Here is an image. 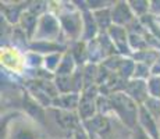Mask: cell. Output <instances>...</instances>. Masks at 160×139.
Masks as SVG:
<instances>
[{"label":"cell","mask_w":160,"mask_h":139,"mask_svg":"<svg viewBox=\"0 0 160 139\" xmlns=\"http://www.w3.org/2000/svg\"><path fill=\"white\" fill-rule=\"evenodd\" d=\"M110 106L128 127H137V116L139 114V109L130 96L124 93H113V96L110 97Z\"/></svg>","instance_id":"1"},{"label":"cell","mask_w":160,"mask_h":139,"mask_svg":"<svg viewBox=\"0 0 160 139\" xmlns=\"http://www.w3.org/2000/svg\"><path fill=\"white\" fill-rule=\"evenodd\" d=\"M6 139H41V129L33 121L20 117L10 124Z\"/></svg>","instance_id":"2"},{"label":"cell","mask_w":160,"mask_h":139,"mask_svg":"<svg viewBox=\"0 0 160 139\" xmlns=\"http://www.w3.org/2000/svg\"><path fill=\"white\" fill-rule=\"evenodd\" d=\"M58 33V24L52 15H43L41 21H39V33L41 38L45 41H52Z\"/></svg>","instance_id":"3"},{"label":"cell","mask_w":160,"mask_h":139,"mask_svg":"<svg viewBox=\"0 0 160 139\" xmlns=\"http://www.w3.org/2000/svg\"><path fill=\"white\" fill-rule=\"evenodd\" d=\"M138 116H139V121H141L139 125L142 127L149 135H152L153 139H158L159 138V128L155 124V117L145 109V106L139 107V114H138Z\"/></svg>","instance_id":"4"},{"label":"cell","mask_w":160,"mask_h":139,"mask_svg":"<svg viewBox=\"0 0 160 139\" xmlns=\"http://www.w3.org/2000/svg\"><path fill=\"white\" fill-rule=\"evenodd\" d=\"M56 116L57 117H54V122L57 124V127H60L61 131H71V129H75L78 125L77 117L70 113L68 110H58L56 111Z\"/></svg>","instance_id":"5"},{"label":"cell","mask_w":160,"mask_h":139,"mask_svg":"<svg viewBox=\"0 0 160 139\" xmlns=\"http://www.w3.org/2000/svg\"><path fill=\"white\" fill-rule=\"evenodd\" d=\"M91 92H92V88H89V91L82 96L81 102H79V114L85 120L92 118L95 106H96V103H95V93L91 95Z\"/></svg>","instance_id":"6"},{"label":"cell","mask_w":160,"mask_h":139,"mask_svg":"<svg viewBox=\"0 0 160 139\" xmlns=\"http://www.w3.org/2000/svg\"><path fill=\"white\" fill-rule=\"evenodd\" d=\"M2 63L11 70H20V67H21V60L18 57V53L14 49H3Z\"/></svg>","instance_id":"7"},{"label":"cell","mask_w":160,"mask_h":139,"mask_svg":"<svg viewBox=\"0 0 160 139\" xmlns=\"http://www.w3.org/2000/svg\"><path fill=\"white\" fill-rule=\"evenodd\" d=\"M128 93L131 96H134L138 100H146L148 97V86L145 85V82L142 81H134L128 85L127 88Z\"/></svg>","instance_id":"8"},{"label":"cell","mask_w":160,"mask_h":139,"mask_svg":"<svg viewBox=\"0 0 160 139\" xmlns=\"http://www.w3.org/2000/svg\"><path fill=\"white\" fill-rule=\"evenodd\" d=\"M124 15H127L128 18H131V13H130V10H128L127 4L122 3V11H120L118 6L114 8V11H113V20H114L117 24H124V22H127V20L124 18Z\"/></svg>","instance_id":"9"},{"label":"cell","mask_w":160,"mask_h":139,"mask_svg":"<svg viewBox=\"0 0 160 139\" xmlns=\"http://www.w3.org/2000/svg\"><path fill=\"white\" fill-rule=\"evenodd\" d=\"M131 139H149V134L141 125H137L134 128V134L131 135Z\"/></svg>","instance_id":"10"},{"label":"cell","mask_w":160,"mask_h":139,"mask_svg":"<svg viewBox=\"0 0 160 139\" xmlns=\"http://www.w3.org/2000/svg\"><path fill=\"white\" fill-rule=\"evenodd\" d=\"M63 99H64V102H63V103H60L58 106H60V107H66V109L74 107V106L77 104V102H78V100H77V102H71V100H70V95H66V96H64ZM58 106H57V107H58Z\"/></svg>","instance_id":"11"},{"label":"cell","mask_w":160,"mask_h":139,"mask_svg":"<svg viewBox=\"0 0 160 139\" xmlns=\"http://www.w3.org/2000/svg\"><path fill=\"white\" fill-rule=\"evenodd\" d=\"M158 139H160V138H158Z\"/></svg>","instance_id":"12"}]
</instances>
